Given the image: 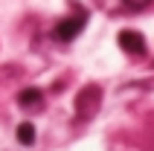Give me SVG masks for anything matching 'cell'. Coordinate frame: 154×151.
<instances>
[{"mask_svg":"<svg viewBox=\"0 0 154 151\" xmlns=\"http://www.w3.org/2000/svg\"><path fill=\"white\" fill-rule=\"evenodd\" d=\"M99 102H102V90L93 87V84L85 87V90L76 96V110H79V116H82V119H90L96 110H99Z\"/></svg>","mask_w":154,"mask_h":151,"instance_id":"6da1fadb","label":"cell"},{"mask_svg":"<svg viewBox=\"0 0 154 151\" xmlns=\"http://www.w3.org/2000/svg\"><path fill=\"white\" fill-rule=\"evenodd\" d=\"M85 20H87L85 12H76V15L58 20V26H55V38H58V41H73V38L85 29Z\"/></svg>","mask_w":154,"mask_h":151,"instance_id":"7a4b0ae2","label":"cell"},{"mask_svg":"<svg viewBox=\"0 0 154 151\" xmlns=\"http://www.w3.org/2000/svg\"><path fill=\"white\" fill-rule=\"evenodd\" d=\"M119 47L128 52V55H143V52H146V38L140 32H134V29H122L119 32Z\"/></svg>","mask_w":154,"mask_h":151,"instance_id":"3957f363","label":"cell"},{"mask_svg":"<svg viewBox=\"0 0 154 151\" xmlns=\"http://www.w3.org/2000/svg\"><path fill=\"white\" fill-rule=\"evenodd\" d=\"M17 102H20V108H38L44 102L41 90H35V87H29V90H23L20 96H17Z\"/></svg>","mask_w":154,"mask_h":151,"instance_id":"277c9868","label":"cell"},{"mask_svg":"<svg viewBox=\"0 0 154 151\" xmlns=\"http://www.w3.org/2000/svg\"><path fill=\"white\" fill-rule=\"evenodd\" d=\"M17 140H20L23 145H32L35 143V125H29V122L17 125Z\"/></svg>","mask_w":154,"mask_h":151,"instance_id":"5b68a950","label":"cell"},{"mask_svg":"<svg viewBox=\"0 0 154 151\" xmlns=\"http://www.w3.org/2000/svg\"><path fill=\"white\" fill-rule=\"evenodd\" d=\"M151 0H122V6L125 9H131V12H140V9H146Z\"/></svg>","mask_w":154,"mask_h":151,"instance_id":"8992f818","label":"cell"}]
</instances>
